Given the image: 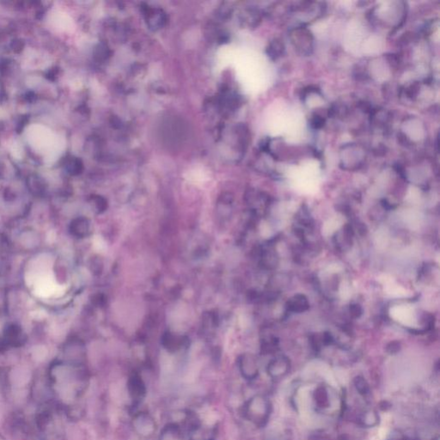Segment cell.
<instances>
[{
  "instance_id": "obj_8",
  "label": "cell",
  "mask_w": 440,
  "mask_h": 440,
  "mask_svg": "<svg viewBox=\"0 0 440 440\" xmlns=\"http://www.w3.org/2000/svg\"><path fill=\"white\" fill-rule=\"evenodd\" d=\"M240 371L243 378L247 380H253L259 374V369L256 362L251 356H246L240 364Z\"/></svg>"
},
{
  "instance_id": "obj_7",
  "label": "cell",
  "mask_w": 440,
  "mask_h": 440,
  "mask_svg": "<svg viewBox=\"0 0 440 440\" xmlns=\"http://www.w3.org/2000/svg\"><path fill=\"white\" fill-rule=\"evenodd\" d=\"M158 440H184L182 429L175 422L166 424L162 429Z\"/></svg>"
},
{
  "instance_id": "obj_16",
  "label": "cell",
  "mask_w": 440,
  "mask_h": 440,
  "mask_svg": "<svg viewBox=\"0 0 440 440\" xmlns=\"http://www.w3.org/2000/svg\"><path fill=\"white\" fill-rule=\"evenodd\" d=\"M350 311H351V313L353 314V316L357 317V316H359L361 315L362 310L361 308L359 307V305H354L351 306Z\"/></svg>"
},
{
  "instance_id": "obj_13",
  "label": "cell",
  "mask_w": 440,
  "mask_h": 440,
  "mask_svg": "<svg viewBox=\"0 0 440 440\" xmlns=\"http://www.w3.org/2000/svg\"><path fill=\"white\" fill-rule=\"evenodd\" d=\"M354 386H355L356 389L358 390L359 395H363V396H366V395H369V384H368L366 380L364 378L357 377L354 379Z\"/></svg>"
},
{
  "instance_id": "obj_18",
  "label": "cell",
  "mask_w": 440,
  "mask_h": 440,
  "mask_svg": "<svg viewBox=\"0 0 440 440\" xmlns=\"http://www.w3.org/2000/svg\"><path fill=\"white\" fill-rule=\"evenodd\" d=\"M388 440H408L407 439V437H404V436H401V435H396V436H394V437H391V438H389Z\"/></svg>"
},
{
  "instance_id": "obj_17",
  "label": "cell",
  "mask_w": 440,
  "mask_h": 440,
  "mask_svg": "<svg viewBox=\"0 0 440 440\" xmlns=\"http://www.w3.org/2000/svg\"><path fill=\"white\" fill-rule=\"evenodd\" d=\"M388 349H389L390 353H396V352L399 351V349H400V344H399L398 342H392V343H390V344L389 345Z\"/></svg>"
},
{
  "instance_id": "obj_12",
  "label": "cell",
  "mask_w": 440,
  "mask_h": 440,
  "mask_svg": "<svg viewBox=\"0 0 440 440\" xmlns=\"http://www.w3.org/2000/svg\"><path fill=\"white\" fill-rule=\"evenodd\" d=\"M308 306V301L307 299H305V296H302V295H298V296L294 297V299H291L290 303H289V310L290 311H304L305 310H307Z\"/></svg>"
},
{
  "instance_id": "obj_3",
  "label": "cell",
  "mask_w": 440,
  "mask_h": 440,
  "mask_svg": "<svg viewBox=\"0 0 440 440\" xmlns=\"http://www.w3.org/2000/svg\"><path fill=\"white\" fill-rule=\"evenodd\" d=\"M290 40L299 54L309 55L313 51V34L305 25L297 26L290 30Z\"/></svg>"
},
{
  "instance_id": "obj_2",
  "label": "cell",
  "mask_w": 440,
  "mask_h": 440,
  "mask_svg": "<svg viewBox=\"0 0 440 440\" xmlns=\"http://www.w3.org/2000/svg\"><path fill=\"white\" fill-rule=\"evenodd\" d=\"M272 406L268 398L256 395L250 398L243 407L244 417L258 427H263L268 423L271 415Z\"/></svg>"
},
{
  "instance_id": "obj_14",
  "label": "cell",
  "mask_w": 440,
  "mask_h": 440,
  "mask_svg": "<svg viewBox=\"0 0 440 440\" xmlns=\"http://www.w3.org/2000/svg\"><path fill=\"white\" fill-rule=\"evenodd\" d=\"M51 420V415H50L49 413H41V414L37 416V425H38V426H39L40 428L42 429V430H44V429L47 428L48 425H49Z\"/></svg>"
},
{
  "instance_id": "obj_15",
  "label": "cell",
  "mask_w": 440,
  "mask_h": 440,
  "mask_svg": "<svg viewBox=\"0 0 440 440\" xmlns=\"http://www.w3.org/2000/svg\"><path fill=\"white\" fill-rule=\"evenodd\" d=\"M325 122H326V119L323 116H320L318 114H315L311 117L310 124L314 129H320L324 126Z\"/></svg>"
},
{
  "instance_id": "obj_10",
  "label": "cell",
  "mask_w": 440,
  "mask_h": 440,
  "mask_svg": "<svg viewBox=\"0 0 440 440\" xmlns=\"http://www.w3.org/2000/svg\"><path fill=\"white\" fill-rule=\"evenodd\" d=\"M379 422V416L374 410H367L358 417V423L364 427H373Z\"/></svg>"
},
{
  "instance_id": "obj_4",
  "label": "cell",
  "mask_w": 440,
  "mask_h": 440,
  "mask_svg": "<svg viewBox=\"0 0 440 440\" xmlns=\"http://www.w3.org/2000/svg\"><path fill=\"white\" fill-rule=\"evenodd\" d=\"M133 430L140 437H152L158 428V425L153 415L148 412L136 413L132 420Z\"/></svg>"
},
{
  "instance_id": "obj_20",
  "label": "cell",
  "mask_w": 440,
  "mask_h": 440,
  "mask_svg": "<svg viewBox=\"0 0 440 440\" xmlns=\"http://www.w3.org/2000/svg\"><path fill=\"white\" fill-rule=\"evenodd\" d=\"M434 440H438V438H436V439H434Z\"/></svg>"
},
{
  "instance_id": "obj_6",
  "label": "cell",
  "mask_w": 440,
  "mask_h": 440,
  "mask_svg": "<svg viewBox=\"0 0 440 440\" xmlns=\"http://www.w3.org/2000/svg\"><path fill=\"white\" fill-rule=\"evenodd\" d=\"M290 369V362L285 357H278L269 364L268 373L273 378H280L284 377Z\"/></svg>"
},
{
  "instance_id": "obj_5",
  "label": "cell",
  "mask_w": 440,
  "mask_h": 440,
  "mask_svg": "<svg viewBox=\"0 0 440 440\" xmlns=\"http://www.w3.org/2000/svg\"><path fill=\"white\" fill-rule=\"evenodd\" d=\"M127 392L133 406L142 404L146 396V385L139 376L133 375L127 381Z\"/></svg>"
},
{
  "instance_id": "obj_9",
  "label": "cell",
  "mask_w": 440,
  "mask_h": 440,
  "mask_svg": "<svg viewBox=\"0 0 440 440\" xmlns=\"http://www.w3.org/2000/svg\"><path fill=\"white\" fill-rule=\"evenodd\" d=\"M285 47L280 39L273 40L268 47V55L273 60H276L285 54Z\"/></svg>"
},
{
  "instance_id": "obj_11",
  "label": "cell",
  "mask_w": 440,
  "mask_h": 440,
  "mask_svg": "<svg viewBox=\"0 0 440 440\" xmlns=\"http://www.w3.org/2000/svg\"><path fill=\"white\" fill-rule=\"evenodd\" d=\"M328 391L323 386L319 387L318 389L315 391V401L317 409L323 410L327 409L329 405V395Z\"/></svg>"
},
{
  "instance_id": "obj_1",
  "label": "cell",
  "mask_w": 440,
  "mask_h": 440,
  "mask_svg": "<svg viewBox=\"0 0 440 440\" xmlns=\"http://www.w3.org/2000/svg\"><path fill=\"white\" fill-rule=\"evenodd\" d=\"M25 135L32 149L43 156L47 163L56 161L65 145L61 137L43 125L29 126Z\"/></svg>"
},
{
  "instance_id": "obj_19",
  "label": "cell",
  "mask_w": 440,
  "mask_h": 440,
  "mask_svg": "<svg viewBox=\"0 0 440 440\" xmlns=\"http://www.w3.org/2000/svg\"><path fill=\"white\" fill-rule=\"evenodd\" d=\"M0 440H4L3 438H2V437H1V436H0Z\"/></svg>"
}]
</instances>
